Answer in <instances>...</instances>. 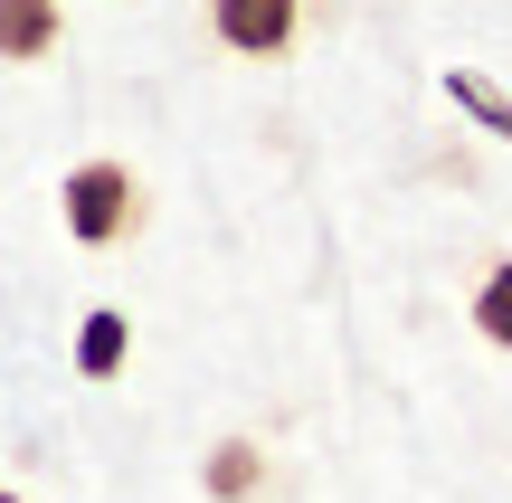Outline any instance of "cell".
<instances>
[{"mask_svg": "<svg viewBox=\"0 0 512 503\" xmlns=\"http://www.w3.org/2000/svg\"><path fill=\"white\" fill-rule=\"evenodd\" d=\"M219 57H247V67H285L313 29L332 19V0H200Z\"/></svg>", "mask_w": 512, "mask_h": 503, "instance_id": "obj_2", "label": "cell"}, {"mask_svg": "<svg viewBox=\"0 0 512 503\" xmlns=\"http://www.w3.org/2000/svg\"><path fill=\"white\" fill-rule=\"evenodd\" d=\"M67 48V0H0V67H48Z\"/></svg>", "mask_w": 512, "mask_h": 503, "instance_id": "obj_3", "label": "cell"}, {"mask_svg": "<svg viewBox=\"0 0 512 503\" xmlns=\"http://www.w3.org/2000/svg\"><path fill=\"white\" fill-rule=\"evenodd\" d=\"M0 503H19V494H0Z\"/></svg>", "mask_w": 512, "mask_h": 503, "instance_id": "obj_7", "label": "cell"}, {"mask_svg": "<svg viewBox=\"0 0 512 503\" xmlns=\"http://www.w3.org/2000/svg\"><path fill=\"white\" fill-rule=\"evenodd\" d=\"M209 494H219V503H256V494H266V456H256L247 437H219V456H209Z\"/></svg>", "mask_w": 512, "mask_h": 503, "instance_id": "obj_5", "label": "cell"}, {"mask_svg": "<svg viewBox=\"0 0 512 503\" xmlns=\"http://www.w3.org/2000/svg\"><path fill=\"white\" fill-rule=\"evenodd\" d=\"M57 219H67L76 247H133L152 228V190L124 152H86V162L57 181Z\"/></svg>", "mask_w": 512, "mask_h": 503, "instance_id": "obj_1", "label": "cell"}, {"mask_svg": "<svg viewBox=\"0 0 512 503\" xmlns=\"http://www.w3.org/2000/svg\"><path fill=\"white\" fill-rule=\"evenodd\" d=\"M124 361H133V323L114 314V304H95L86 333H76V371H86V380H114Z\"/></svg>", "mask_w": 512, "mask_h": 503, "instance_id": "obj_4", "label": "cell"}, {"mask_svg": "<svg viewBox=\"0 0 512 503\" xmlns=\"http://www.w3.org/2000/svg\"><path fill=\"white\" fill-rule=\"evenodd\" d=\"M475 333L494 342V352H512V257H494L475 276Z\"/></svg>", "mask_w": 512, "mask_h": 503, "instance_id": "obj_6", "label": "cell"}]
</instances>
